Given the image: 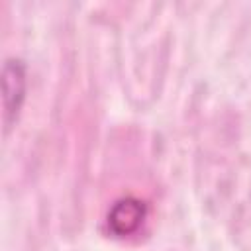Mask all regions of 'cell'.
Instances as JSON below:
<instances>
[{
  "label": "cell",
  "instance_id": "2",
  "mask_svg": "<svg viewBox=\"0 0 251 251\" xmlns=\"http://www.w3.org/2000/svg\"><path fill=\"white\" fill-rule=\"evenodd\" d=\"M147 216V206L135 196H124L116 200L108 212V227L114 235L126 237L135 233Z\"/></svg>",
  "mask_w": 251,
  "mask_h": 251
},
{
  "label": "cell",
  "instance_id": "1",
  "mask_svg": "<svg viewBox=\"0 0 251 251\" xmlns=\"http://www.w3.org/2000/svg\"><path fill=\"white\" fill-rule=\"evenodd\" d=\"M0 88H2V122H4V131L8 133L16 126L25 100L27 69L24 59L20 57L4 59L0 71Z\"/></svg>",
  "mask_w": 251,
  "mask_h": 251
}]
</instances>
